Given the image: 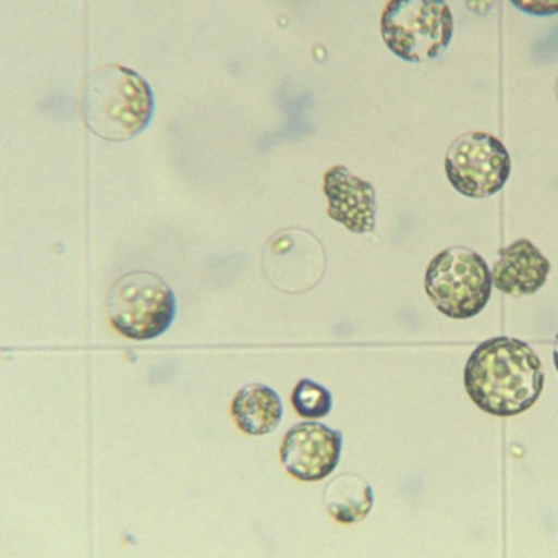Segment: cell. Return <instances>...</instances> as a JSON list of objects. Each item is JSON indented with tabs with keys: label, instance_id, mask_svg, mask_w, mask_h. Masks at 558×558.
I'll list each match as a JSON object with an SVG mask.
<instances>
[{
	"label": "cell",
	"instance_id": "obj_1",
	"mask_svg": "<svg viewBox=\"0 0 558 558\" xmlns=\"http://www.w3.org/2000/svg\"><path fill=\"white\" fill-rule=\"evenodd\" d=\"M538 355L527 342L492 338L466 361L463 384L473 403L493 416H515L534 407L544 388Z\"/></svg>",
	"mask_w": 558,
	"mask_h": 558
},
{
	"label": "cell",
	"instance_id": "obj_2",
	"mask_svg": "<svg viewBox=\"0 0 558 558\" xmlns=\"http://www.w3.org/2000/svg\"><path fill=\"white\" fill-rule=\"evenodd\" d=\"M81 107L90 132L109 142H125L151 122L155 94L136 71L110 64L89 77Z\"/></svg>",
	"mask_w": 558,
	"mask_h": 558
},
{
	"label": "cell",
	"instance_id": "obj_3",
	"mask_svg": "<svg viewBox=\"0 0 558 558\" xmlns=\"http://www.w3.org/2000/svg\"><path fill=\"white\" fill-rule=\"evenodd\" d=\"M381 37L408 63L436 60L449 47L453 15L442 0H391L381 14Z\"/></svg>",
	"mask_w": 558,
	"mask_h": 558
},
{
	"label": "cell",
	"instance_id": "obj_4",
	"mask_svg": "<svg viewBox=\"0 0 558 558\" xmlns=\"http://www.w3.org/2000/svg\"><path fill=\"white\" fill-rule=\"evenodd\" d=\"M493 276L485 259L465 246H453L429 263L424 289L433 305L452 319L483 312L492 296Z\"/></svg>",
	"mask_w": 558,
	"mask_h": 558
},
{
	"label": "cell",
	"instance_id": "obj_5",
	"mask_svg": "<svg viewBox=\"0 0 558 558\" xmlns=\"http://www.w3.org/2000/svg\"><path fill=\"white\" fill-rule=\"evenodd\" d=\"M107 313L120 335L135 341H149L171 328L178 302L166 280L138 270L116 280L107 296Z\"/></svg>",
	"mask_w": 558,
	"mask_h": 558
},
{
	"label": "cell",
	"instance_id": "obj_6",
	"mask_svg": "<svg viewBox=\"0 0 558 558\" xmlns=\"http://www.w3.org/2000/svg\"><path fill=\"white\" fill-rule=\"evenodd\" d=\"M444 166L452 187L470 198L498 194L511 175L508 149L496 136L483 132L459 136L447 149Z\"/></svg>",
	"mask_w": 558,
	"mask_h": 558
},
{
	"label": "cell",
	"instance_id": "obj_7",
	"mask_svg": "<svg viewBox=\"0 0 558 558\" xmlns=\"http://www.w3.org/2000/svg\"><path fill=\"white\" fill-rule=\"evenodd\" d=\"M325 254L306 231H283L267 247L266 274L274 286L290 293L305 292L322 279Z\"/></svg>",
	"mask_w": 558,
	"mask_h": 558
},
{
	"label": "cell",
	"instance_id": "obj_8",
	"mask_svg": "<svg viewBox=\"0 0 558 558\" xmlns=\"http://www.w3.org/2000/svg\"><path fill=\"white\" fill-rule=\"evenodd\" d=\"M341 453V430L313 421L293 426L280 446L282 465L302 482H319L331 475Z\"/></svg>",
	"mask_w": 558,
	"mask_h": 558
},
{
	"label": "cell",
	"instance_id": "obj_9",
	"mask_svg": "<svg viewBox=\"0 0 558 558\" xmlns=\"http://www.w3.org/2000/svg\"><path fill=\"white\" fill-rule=\"evenodd\" d=\"M328 198V215L344 225L352 233L364 234L375 230L377 198L371 182L351 174L344 166H335L325 174L323 184Z\"/></svg>",
	"mask_w": 558,
	"mask_h": 558
},
{
	"label": "cell",
	"instance_id": "obj_10",
	"mask_svg": "<svg viewBox=\"0 0 558 558\" xmlns=\"http://www.w3.org/2000/svg\"><path fill=\"white\" fill-rule=\"evenodd\" d=\"M550 263L527 240H518L499 250V259L493 267V286L511 296L532 295L547 282Z\"/></svg>",
	"mask_w": 558,
	"mask_h": 558
},
{
	"label": "cell",
	"instance_id": "obj_11",
	"mask_svg": "<svg viewBox=\"0 0 558 558\" xmlns=\"http://www.w3.org/2000/svg\"><path fill=\"white\" fill-rule=\"evenodd\" d=\"M231 414L243 433L264 436L279 427L283 403L274 388L263 384L246 385L234 397Z\"/></svg>",
	"mask_w": 558,
	"mask_h": 558
},
{
	"label": "cell",
	"instance_id": "obj_12",
	"mask_svg": "<svg viewBox=\"0 0 558 558\" xmlns=\"http://www.w3.org/2000/svg\"><path fill=\"white\" fill-rule=\"evenodd\" d=\"M325 506L341 524L362 521L374 506V489L362 476L342 473L326 486Z\"/></svg>",
	"mask_w": 558,
	"mask_h": 558
},
{
	"label": "cell",
	"instance_id": "obj_13",
	"mask_svg": "<svg viewBox=\"0 0 558 558\" xmlns=\"http://www.w3.org/2000/svg\"><path fill=\"white\" fill-rule=\"evenodd\" d=\"M292 404L296 413L310 420H322L332 410V395L318 381L303 378L292 393Z\"/></svg>",
	"mask_w": 558,
	"mask_h": 558
},
{
	"label": "cell",
	"instance_id": "obj_14",
	"mask_svg": "<svg viewBox=\"0 0 558 558\" xmlns=\"http://www.w3.org/2000/svg\"><path fill=\"white\" fill-rule=\"evenodd\" d=\"M512 5L519 11L525 12L535 17H548V15L558 14V0L542 2V0H512Z\"/></svg>",
	"mask_w": 558,
	"mask_h": 558
},
{
	"label": "cell",
	"instance_id": "obj_15",
	"mask_svg": "<svg viewBox=\"0 0 558 558\" xmlns=\"http://www.w3.org/2000/svg\"><path fill=\"white\" fill-rule=\"evenodd\" d=\"M554 362H555V367H557V372H558V335H557V338H555V342H554Z\"/></svg>",
	"mask_w": 558,
	"mask_h": 558
},
{
	"label": "cell",
	"instance_id": "obj_16",
	"mask_svg": "<svg viewBox=\"0 0 558 558\" xmlns=\"http://www.w3.org/2000/svg\"><path fill=\"white\" fill-rule=\"evenodd\" d=\"M557 97H558V81H557Z\"/></svg>",
	"mask_w": 558,
	"mask_h": 558
}]
</instances>
